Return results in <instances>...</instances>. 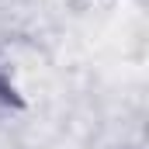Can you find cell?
<instances>
[{"label": "cell", "instance_id": "1", "mask_svg": "<svg viewBox=\"0 0 149 149\" xmlns=\"http://www.w3.org/2000/svg\"><path fill=\"white\" fill-rule=\"evenodd\" d=\"M0 104H21V97H17V90H14V83L3 76V70H0Z\"/></svg>", "mask_w": 149, "mask_h": 149}]
</instances>
